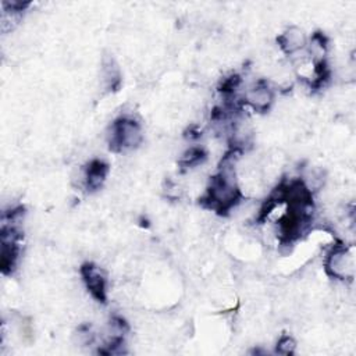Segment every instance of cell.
<instances>
[{"instance_id":"obj_1","label":"cell","mask_w":356,"mask_h":356,"mask_svg":"<svg viewBox=\"0 0 356 356\" xmlns=\"http://www.w3.org/2000/svg\"><path fill=\"white\" fill-rule=\"evenodd\" d=\"M242 152L243 147L239 145L229 146L218 164L217 172L210 178L204 195L200 197V204L218 216H228L243 199L235 174V161Z\"/></svg>"},{"instance_id":"obj_2","label":"cell","mask_w":356,"mask_h":356,"mask_svg":"<svg viewBox=\"0 0 356 356\" xmlns=\"http://www.w3.org/2000/svg\"><path fill=\"white\" fill-rule=\"evenodd\" d=\"M143 140L140 124L131 117H118L110 128L108 146L115 153L136 149Z\"/></svg>"},{"instance_id":"obj_3","label":"cell","mask_w":356,"mask_h":356,"mask_svg":"<svg viewBox=\"0 0 356 356\" xmlns=\"http://www.w3.org/2000/svg\"><path fill=\"white\" fill-rule=\"evenodd\" d=\"M324 270L328 277L339 281H353L355 256L352 248L342 242L335 243L325 254Z\"/></svg>"},{"instance_id":"obj_4","label":"cell","mask_w":356,"mask_h":356,"mask_svg":"<svg viewBox=\"0 0 356 356\" xmlns=\"http://www.w3.org/2000/svg\"><path fill=\"white\" fill-rule=\"evenodd\" d=\"M79 273L90 296L99 303H107V278L103 270L92 261H85Z\"/></svg>"},{"instance_id":"obj_5","label":"cell","mask_w":356,"mask_h":356,"mask_svg":"<svg viewBox=\"0 0 356 356\" xmlns=\"http://www.w3.org/2000/svg\"><path fill=\"white\" fill-rule=\"evenodd\" d=\"M243 103L249 104L257 113H266L274 103V90L266 79H259L246 93Z\"/></svg>"},{"instance_id":"obj_6","label":"cell","mask_w":356,"mask_h":356,"mask_svg":"<svg viewBox=\"0 0 356 356\" xmlns=\"http://www.w3.org/2000/svg\"><path fill=\"white\" fill-rule=\"evenodd\" d=\"M110 167L102 159L90 160L83 168V184L89 192H95L100 189L108 175Z\"/></svg>"},{"instance_id":"obj_7","label":"cell","mask_w":356,"mask_h":356,"mask_svg":"<svg viewBox=\"0 0 356 356\" xmlns=\"http://www.w3.org/2000/svg\"><path fill=\"white\" fill-rule=\"evenodd\" d=\"M277 43L285 54L291 56L306 47L307 38L299 26H289L277 38Z\"/></svg>"},{"instance_id":"obj_8","label":"cell","mask_w":356,"mask_h":356,"mask_svg":"<svg viewBox=\"0 0 356 356\" xmlns=\"http://www.w3.org/2000/svg\"><path fill=\"white\" fill-rule=\"evenodd\" d=\"M103 82L108 90H118L121 85V74L115 60L111 56H104L102 61Z\"/></svg>"},{"instance_id":"obj_9","label":"cell","mask_w":356,"mask_h":356,"mask_svg":"<svg viewBox=\"0 0 356 356\" xmlns=\"http://www.w3.org/2000/svg\"><path fill=\"white\" fill-rule=\"evenodd\" d=\"M206 159H207V152L203 147L193 146V147H189V150L182 156V159L179 160V165L182 170H189L199 164H203Z\"/></svg>"},{"instance_id":"obj_10","label":"cell","mask_w":356,"mask_h":356,"mask_svg":"<svg viewBox=\"0 0 356 356\" xmlns=\"http://www.w3.org/2000/svg\"><path fill=\"white\" fill-rule=\"evenodd\" d=\"M295 339L289 335H282L278 342H277V346H275V352L280 353V355H292L293 350H295Z\"/></svg>"}]
</instances>
